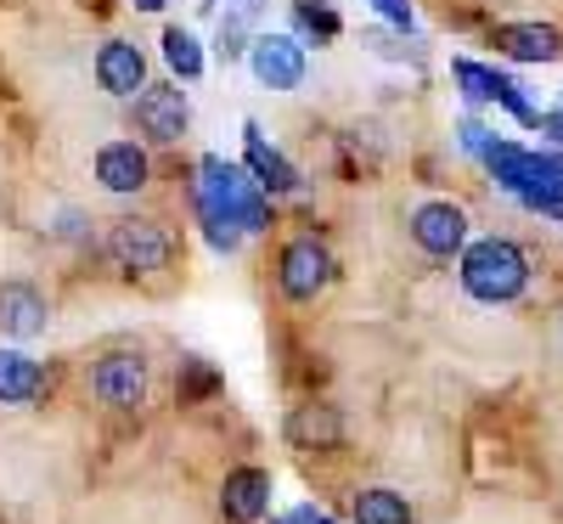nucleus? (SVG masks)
Returning <instances> with one entry per match:
<instances>
[{
  "mask_svg": "<svg viewBox=\"0 0 563 524\" xmlns=\"http://www.w3.org/2000/svg\"><path fill=\"white\" fill-rule=\"evenodd\" d=\"M192 204H198V220H203V237L214 254H238L243 237L271 226V193L249 175V164H225L220 153L198 159Z\"/></svg>",
  "mask_w": 563,
  "mask_h": 524,
  "instance_id": "nucleus-1",
  "label": "nucleus"
},
{
  "mask_svg": "<svg viewBox=\"0 0 563 524\" xmlns=\"http://www.w3.org/2000/svg\"><path fill=\"white\" fill-rule=\"evenodd\" d=\"M462 288L479 305H512L530 288V254L512 237H479L462 249Z\"/></svg>",
  "mask_w": 563,
  "mask_h": 524,
  "instance_id": "nucleus-2",
  "label": "nucleus"
},
{
  "mask_svg": "<svg viewBox=\"0 0 563 524\" xmlns=\"http://www.w3.org/2000/svg\"><path fill=\"white\" fill-rule=\"evenodd\" d=\"M108 260L130 276H153L169 265V231L158 220H141V215H124L108 226Z\"/></svg>",
  "mask_w": 563,
  "mask_h": 524,
  "instance_id": "nucleus-3",
  "label": "nucleus"
},
{
  "mask_svg": "<svg viewBox=\"0 0 563 524\" xmlns=\"http://www.w3.org/2000/svg\"><path fill=\"white\" fill-rule=\"evenodd\" d=\"M327 282H333V254H327L321 237H294V243H282V254H276V288L288 294L294 305L316 299Z\"/></svg>",
  "mask_w": 563,
  "mask_h": 524,
  "instance_id": "nucleus-4",
  "label": "nucleus"
},
{
  "mask_svg": "<svg viewBox=\"0 0 563 524\" xmlns=\"http://www.w3.org/2000/svg\"><path fill=\"white\" fill-rule=\"evenodd\" d=\"M411 243L422 254H434V260H451L467 249V209L451 204V198H429V204H417L411 209Z\"/></svg>",
  "mask_w": 563,
  "mask_h": 524,
  "instance_id": "nucleus-5",
  "label": "nucleus"
},
{
  "mask_svg": "<svg viewBox=\"0 0 563 524\" xmlns=\"http://www.w3.org/2000/svg\"><path fill=\"white\" fill-rule=\"evenodd\" d=\"M186 124H192V108H186L180 85H147L135 97V130L147 141H158V148H175L186 135Z\"/></svg>",
  "mask_w": 563,
  "mask_h": 524,
  "instance_id": "nucleus-6",
  "label": "nucleus"
},
{
  "mask_svg": "<svg viewBox=\"0 0 563 524\" xmlns=\"http://www.w3.org/2000/svg\"><path fill=\"white\" fill-rule=\"evenodd\" d=\"M90 395H97L102 406L113 412H130L147 401V361H141L135 350H113L97 361V372H90Z\"/></svg>",
  "mask_w": 563,
  "mask_h": 524,
  "instance_id": "nucleus-7",
  "label": "nucleus"
},
{
  "mask_svg": "<svg viewBox=\"0 0 563 524\" xmlns=\"http://www.w3.org/2000/svg\"><path fill=\"white\" fill-rule=\"evenodd\" d=\"M249 68L265 90H299L305 85V45L294 34H260L249 45Z\"/></svg>",
  "mask_w": 563,
  "mask_h": 524,
  "instance_id": "nucleus-8",
  "label": "nucleus"
},
{
  "mask_svg": "<svg viewBox=\"0 0 563 524\" xmlns=\"http://www.w3.org/2000/svg\"><path fill=\"white\" fill-rule=\"evenodd\" d=\"M97 181L108 186V193H119V198L141 193V186L153 181L147 148H141V141H102L97 148Z\"/></svg>",
  "mask_w": 563,
  "mask_h": 524,
  "instance_id": "nucleus-9",
  "label": "nucleus"
},
{
  "mask_svg": "<svg viewBox=\"0 0 563 524\" xmlns=\"http://www.w3.org/2000/svg\"><path fill=\"white\" fill-rule=\"evenodd\" d=\"M97 85L119 102H135L141 90H147V57H141V45L130 40H108L97 52Z\"/></svg>",
  "mask_w": 563,
  "mask_h": 524,
  "instance_id": "nucleus-10",
  "label": "nucleus"
},
{
  "mask_svg": "<svg viewBox=\"0 0 563 524\" xmlns=\"http://www.w3.org/2000/svg\"><path fill=\"white\" fill-rule=\"evenodd\" d=\"M45 321H52V305L34 282H0V332L7 339H40Z\"/></svg>",
  "mask_w": 563,
  "mask_h": 524,
  "instance_id": "nucleus-11",
  "label": "nucleus"
},
{
  "mask_svg": "<svg viewBox=\"0 0 563 524\" xmlns=\"http://www.w3.org/2000/svg\"><path fill=\"white\" fill-rule=\"evenodd\" d=\"M220 513L231 524H260L271 513V473L265 468H231L220 485Z\"/></svg>",
  "mask_w": 563,
  "mask_h": 524,
  "instance_id": "nucleus-12",
  "label": "nucleus"
},
{
  "mask_svg": "<svg viewBox=\"0 0 563 524\" xmlns=\"http://www.w3.org/2000/svg\"><path fill=\"white\" fill-rule=\"evenodd\" d=\"M243 148H249V175L265 186L271 198H288V193H299V170H294L288 159H282V153L271 148L265 130H260L254 119L243 124Z\"/></svg>",
  "mask_w": 563,
  "mask_h": 524,
  "instance_id": "nucleus-13",
  "label": "nucleus"
},
{
  "mask_svg": "<svg viewBox=\"0 0 563 524\" xmlns=\"http://www.w3.org/2000/svg\"><path fill=\"white\" fill-rule=\"evenodd\" d=\"M496 52L512 63H558L563 57V34L552 23H501L496 29Z\"/></svg>",
  "mask_w": 563,
  "mask_h": 524,
  "instance_id": "nucleus-14",
  "label": "nucleus"
},
{
  "mask_svg": "<svg viewBox=\"0 0 563 524\" xmlns=\"http://www.w3.org/2000/svg\"><path fill=\"white\" fill-rule=\"evenodd\" d=\"M288 440L299 451H333L344 440V417L339 406H294L288 412Z\"/></svg>",
  "mask_w": 563,
  "mask_h": 524,
  "instance_id": "nucleus-15",
  "label": "nucleus"
},
{
  "mask_svg": "<svg viewBox=\"0 0 563 524\" xmlns=\"http://www.w3.org/2000/svg\"><path fill=\"white\" fill-rule=\"evenodd\" d=\"M45 390V372L23 350H0V406H29Z\"/></svg>",
  "mask_w": 563,
  "mask_h": 524,
  "instance_id": "nucleus-16",
  "label": "nucleus"
},
{
  "mask_svg": "<svg viewBox=\"0 0 563 524\" xmlns=\"http://www.w3.org/2000/svg\"><path fill=\"white\" fill-rule=\"evenodd\" d=\"M350 513H355V524H411V502L400 491H389V485L361 491Z\"/></svg>",
  "mask_w": 563,
  "mask_h": 524,
  "instance_id": "nucleus-17",
  "label": "nucleus"
},
{
  "mask_svg": "<svg viewBox=\"0 0 563 524\" xmlns=\"http://www.w3.org/2000/svg\"><path fill=\"white\" fill-rule=\"evenodd\" d=\"M164 63H169L180 79H198V74H203L198 34H186V29H164Z\"/></svg>",
  "mask_w": 563,
  "mask_h": 524,
  "instance_id": "nucleus-18",
  "label": "nucleus"
},
{
  "mask_svg": "<svg viewBox=\"0 0 563 524\" xmlns=\"http://www.w3.org/2000/svg\"><path fill=\"white\" fill-rule=\"evenodd\" d=\"M451 74H456V85H462L467 102H496V68H485V63H474V57H456Z\"/></svg>",
  "mask_w": 563,
  "mask_h": 524,
  "instance_id": "nucleus-19",
  "label": "nucleus"
},
{
  "mask_svg": "<svg viewBox=\"0 0 563 524\" xmlns=\"http://www.w3.org/2000/svg\"><path fill=\"white\" fill-rule=\"evenodd\" d=\"M294 23L310 29V34H321V40H333V34H339V12H333V7H321V0H299V7H294Z\"/></svg>",
  "mask_w": 563,
  "mask_h": 524,
  "instance_id": "nucleus-20",
  "label": "nucleus"
},
{
  "mask_svg": "<svg viewBox=\"0 0 563 524\" xmlns=\"http://www.w3.org/2000/svg\"><path fill=\"white\" fill-rule=\"evenodd\" d=\"M372 7H378L395 29H406V34H411V23H417V18H411V0H372Z\"/></svg>",
  "mask_w": 563,
  "mask_h": 524,
  "instance_id": "nucleus-21",
  "label": "nucleus"
},
{
  "mask_svg": "<svg viewBox=\"0 0 563 524\" xmlns=\"http://www.w3.org/2000/svg\"><path fill=\"white\" fill-rule=\"evenodd\" d=\"M276 524H316V507H294V513H282Z\"/></svg>",
  "mask_w": 563,
  "mask_h": 524,
  "instance_id": "nucleus-22",
  "label": "nucleus"
},
{
  "mask_svg": "<svg viewBox=\"0 0 563 524\" xmlns=\"http://www.w3.org/2000/svg\"><path fill=\"white\" fill-rule=\"evenodd\" d=\"M541 130H547V135H558V141H563V108H558V113H541Z\"/></svg>",
  "mask_w": 563,
  "mask_h": 524,
  "instance_id": "nucleus-23",
  "label": "nucleus"
},
{
  "mask_svg": "<svg viewBox=\"0 0 563 524\" xmlns=\"http://www.w3.org/2000/svg\"><path fill=\"white\" fill-rule=\"evenodd\" d=\"M135 7H141V12H158V7H164V0H135Z\"/></svg>",
  "mask_w": 563,
  "mask_h": 524,
  "instance_id": "nucleus-24",
  "label": "nucleus"
},
{
  "mask_svg": "<svg viewBox=\"0 0 563 524\" xmlns=\"http://www.w3.org/2000/svg\"><path fill=\"white\" fill-rule=\"evenodd\" d=\"M316 524H333V518H321V513H316Z\"/></svg>",
  "mask_w": 563,
  "mask_h": 524,
  "instance_id": "nucleus-25",
  "label": "nucleus"
}]
</instances>
